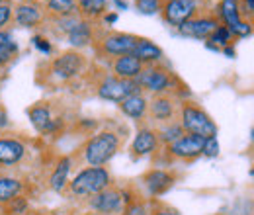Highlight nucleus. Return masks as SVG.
Segmentation results:
<instances>
[{
	"label": "nucleus",
	"instance_id": "obj_1",
	"mask_svg": "<svg viewBox=\"0 0 254 215\" xmlns=\"http://www.w3.org/2000/svg\"><path fill=\"white\" fill-rule=\"evenodd\" d=\"M92 59L86 57L82 51L68 49L61 51L59 55L47 59L37 67V82L43 86H82L86 88V72L92 67Z\"/></svg>",
	"mask_w": 254,
	"mask_h": 215
},
{
	"label": "nucleus",
	"instance_id": "obj_2",
	"mask_svg": "<svg viewBox=\"0 0 254 215\" xmlns=\"http://www.w3.org/2000/svg\"><path fill=\"white\" fill-rule=\"evenodd\" d=\"M126 143V129L102 127L94 131L72 154L74 164L82 166H106Z\"/></svg>",
	"mask_w": 254,
	"mask_h": 215
},
{
	"label": "nucleus",
	"instance_id": "obj_3",
	"mask_svg": "<svg viewBox=\"0 0 254 215\" xmlns=\"http://www.w3.org/2000/svg\"><path fill=\"white\" fill-rule=\"evenodd\" d=\"M141 92L147 96L153 94H172L178 100L191 98L188 84L166 65V63H155V65H145L141 74L135 78Z\"/></svg>",
	"mask_w": 254,
	"mask_h": 215
},
{
	"label": "nucleus",
	"instance_id": "obj_4",
	"mask_svg": "<svg viewBox=\"0 0 254 215\" xmlns=\"http://www.w3.org/2000/svg\"><path fill=\"white\" fill-rule=\"evenodd\" d=\"M114 184V176L106 166H82L66 184L63 196L84 206L92 196Z\"/></svg>",
	"mask_w": 254,
	"mask_h": 215
},
{
	"label": "nucleus",
	"instance_id": "obj_5",
	"mask_svg": "<svg viewBox=\"0 0 254 215\" xmlns=\"http://www.w3.org/2000/svg\"><path fill=\"white\" fill-rule=\"evenodd\" d=\"M141 35L127 33V31H116L108 28H100L96 33V39L92 43V53L96 57V63H108L122 55H133Z\"/></svg>",
	"mask_w": 254,
	"mask_h": 215
},
{
	"label": "nucleus",
	"instance_id": "obj_6",
	"mask_svg": "<svg viewBox=\"0 0 254 215\" xmlns=\"http://www.w3.org/2000/svg\"><path fill=\"white\" fill-rule=\"evenodd\" d=\"M178 122L182 125L184 133L197 135V137H201V139L217 137V123L211 120V116L205 112V108H203L201 104H197V102L191 100V98L180 100Z\"/></svg>",
	"mask_w": 254,
	"mask_h": 215
},
{
	"label": "nucleus",
	"instance_id": "obj_7",
	"mask_svg": "<svg viewBox=\"0 0 254 215\" xmlns=\"http://www.w3.org/2000/svg\"><path fill=\"white\" fill-rule=\"evenodd\" d=\"M211 8V0H164L159 14L168 28L178 30L188 20Z\"/></svg>",
	"mask_w": 254,
	"mask_h": 215
},
{
	"label": "nucleus",
	"instance_id": "obj_8",
	"mask_svg": "<svg viewBox=\"0 0 254 215\" xmlns=\"http://www.w3.org/2000/svg\"><path fill=\"white\" fill-rule=\"evenodd\" d=\"M28 120L43 137H57L66 129V118L55 112L51 102H35L28 108Z\"/></svg>",
	"mask_w": 254,
	"mask_h": 215
},
{
	"label": "nucleus",
	"instance_id": "obj_9",
	"mask_svg": "<svg viewBox=\"0 0 254 215\" xmlns=\"http://www.w3.org/2000/svg\"><path fill=\"white\" fill-rule=\"evenodd\" d=\"M203 141H205V139H201V137H197V135L184 133L178 141H174V143L162 147L157 156H160L168 166L174 164V162H193L195 158L201 156Z\"/></svg>",
	"mask_w": 254,
	"mask_h": 215
},
{
	"label": "nucleus",
	"instance_id": "obj_10",
	"mask_svg": "<svg viewBox=\"0 0 254 215\" xmlns=\"http://www.w3.org/2000/svg\"><path fill=\"white\" fill-rule=\"evenodd\" d=\"M180 178V172L176 168H149L147 172L141 174L139 178V188H141V194L145 198H151V200H159L160 196H164L172 186L178 182Z\"/></svg>",
	"mask_w": 254,
	"mask_h": 215
},
{
	"label": "nucleus",
	"instance_id": "obj_11",
	"mask_svg": "<svg viewBox=\"0 0 254 215\" xmlns=\"http://www.w3.org/2000/svg\"><path fill=\"white\" fill-rule=\"evenodd\" d=\"M30 154L28 139L18 133H0V170H14L22 162H26Z\"/></svg>",
	"mask_w": 254,
	"mask_h": 215
},
{
	"label": "nucleus",
	"instance_id": "obj_12",
	"mask_svg": "<svg viewBox=\"0 0 254 215\" xmlns=\"http://www.w3.org/2000/svg\"><path fill=\"white\" fill-rule=\"evenodd\" d=\"M180 114V100L172 94H153L149 96V110H147V123L159 127L164 123L178 122Z\"/></svg>",
	"mask_w": 254,
	"mask_h": 215
},
{
	"label": "nucleus",
	"instance_id": "obj_13",
	"mask_svg": "<svg viewBox=\"0 0 254 215\" xmlns=\"http://www.w3.org/2000/svg\"><path fill=\"white\" fill-rule=\"evenodd\" d=\"M124 206H126L124 188L118 186L116 182L110 186V188L102 190L100 194L92 196L84 204V208L96 215H120L122 210H124Z\"/></svg>",
	"mask_w": 254,
	"mask_h": 215
},
{
	"label": "nucleus",
	"instance_id": "obj_14",
	"mask_svg": "<svg viewBox=\"0 0 254 215\" xmlns=\"http://www.w3.org/2000/svg\"><path fill=\"white\" fill-rule=\"evenodd\" d=\"M221 26V20L217 18V14L211 10H205L201 14H197L195 18L188 20L186 24H182L178 28V33L182 37H190V39H199V41H207L211 37V33Z\"/></svg>",
	"mask_w": 254,
	"mask_h": 215
},
{
	"label": "nucleus",
	"instance_id": "obj_15",
	"mask_svg": "<svg viewBox=\"0 0 254 215\" xmlns=\"http://www.w3.org/2000/svg\"><path fill=\"white\" fill-rule=\"evenodd\" d=\"M160 141L157 135V129L149 123H143L137 127V133L133 137V143L129 147V156L133 160L145 158V156H157L160 153Z\"/></svg>",
	"mask_w": 254,
	"mask_h": 215
},
{
	"label": "nucleus",
	"instance_id": "obj_16",
	"mask_svg": "<svg viewBox=\"0 0 254 215\" xmlns=\"http://www.w3.org/2000/svg\"><path fill=\"white\" fill-rule=\"evenodd\" d=\"M47 22V14L41 4H30V2H20L16 0L14 4V18L12 24L24 30H43Z\"/></svg>",
	"mask_w": 254,
	"mask_h": 215
},
{
	"label": "nucleus",
	"instance_id": "obj_17",
	"mask_svg": "<svg viewBox=\"0 0 254 215\" xmlns=\"http://www.w3.org/2000/svg\"><path fill=\"white\" fill-rule=\"evenodd\" d=\"M30 182L14 170H0V208H6L20 196H30Z\"/></svg>",
	"mask_w": 254,
	"mask_h": 215
},
{
	"label": "nucleus",
	"instance_id": "obj_18",
	"mask_svg": "<svg viewBox=\"0 0 254 215\" xmlns=\"http://www.w3.org/2000/svg\"><path fill=\"white\" fill-rule=\"evenodd\" d=\"M74 168V158L72 154H61L55 158L53 166H51V172L47 176V186L51 192L55 194H63L66 190V184L70 180V172Z\"/></svg>",
	"mask_w": 254,
	"mask_h": 215
},
{
	"label": "nucleus",
	"instance_id": "obj_19",
	"mask_svg": "<svg viewBox=\"0 0 254 215\" xmlns=\"http://www.w3.org/2000/svg\"><path fill=\"white\" fill-rule=\"evenodd\" d=\"M102 28L100 22H86V20H78V24L72 28V31L64 37L66 43L76 49V51H82V49H88L92 47L96 39V33Z\"/></svg>",
	"mask_w": 254,
	"mask_h": 215
},
{
	"label": "nucleus",
	"instance_id": "obj_20",
	"mask_svg": "<svg viewBox=\"0 0 254 215\" xmlns=\"http://www.w3.org/2000/svg\"><path fill=\"white\" fill-rule=\"evenodd\" d=\"M120 112L126 116L127 120L135 122L137 125L147 123V110H149V96L145 92H137L127 96L126 100H122L118 104Z\"/></svg>",
	"mask_w": 254,
	"mask_h": 215
},
{
	"label": "nucleus",
	"instance_id": "obj_21",
	"mask_svg": "<svg viewBox=\"0 0 254 215\" xmlns=\"http://www.w3.org/2000/svg\"><path fill=\"white\" fill-rule=\"evenodd\" d=\"M104 65H106V69L112 74H116L120 78H127V80H135L141 74L143 67H145L143 63L139 61L137 57H133V55H122V57H116V59L104 63Z\"/></svg>",
	"mask_w": 254,
	"mask_h": 215
},
{
	"label": "nucleus",
	"instance_id": "obj_22",
	"mask_svg": "<svg viewBox=\"0 0 254 215\" xmlns=\"http://www.w3.org/2000/svg\"><path fill=\"white\" fill-rule=\"evenodd\" d=\"M20 57V43L12 35V31L0 30V71H6Z\"/></svg>",
	"mask_w": 254,
	"mask_h": 215
},
{
	"label": "nucleus",
	"instance_id": "obj_23",
	"mask_svg": "<svg viewBox=\"0 0 254 215\" xmlns=\"http://www.w3.org/2000/svg\"><path fill=\"white\" fill-rule=\"evenodd\" d=\"M110 8V0H76V14L80 20L100 22Z\"/></svg>",
	"mask_w": 254,
	"mask_h": 215
},
{
	"label": "nucleus",
	"instance_id": "obj_24",
	"mask_svg": "<svg viewBox=\"0 0 254 215\" xmlns=\"http://www.w3.org/2000/svg\"><path fill=\"white\" fill-rule=\"evenodd\" d=\"M133 57H137L143 65H155V63L164 61V51L155 41H151L147 37H141L135 51H133Z\"/></svg>",
	"mask_w": 254,
	"mask_h": 215
},
{
	"label": "nucleus",
	"instance_id": "obj_25",
	"mask_svg": "<svg viewBox=\"0 0 254 215\" xmlns=\"http://www.w3.org/2000/svg\"><path fill=\"white\" fill-rule=\"evenodd\" d=\"M47 18H66L76 16V2L72 0H47L43 4Z\"/></svg>",
	"mask_w": 254,
	"mask_h": 215
},
{
	"label": "nucleus",
	"instance_id": "obj_26",
	"mask_svg": "<svg viewBox=\"0 0 254 215\" xmlns=\"http://www.w3.org/2000/svg\"><path fill=\"white\" fill-rule=\"evenodd\" d=\"M120 215H151V198H145L139 190L131 200H127Z\"/></svg>",
	"mask_w": 254,
	"mask_h": 215
},
{
	"label": "nucleus",
	"instance_id": "obj_27",
	"mask_svg": "<svg viewBox=\"0 0 254 215\" xmlns=\"http://www.w3.org/2000/svg\"><path fill=\"white\" fill-rule=\"evenodd\" d=\"M155 129H157V135H159L160 147H166V145L178 141V139L184 135V129H182L180 122L164 123V125H159V127H155Z\"/></svg>",
	"mask_w": 254,
	"mask_h": 215
},
{
	"label": "nucleus",
	"instance_id": "obj_28",
	"mask_svg": "<svg viewBox=\"0 0 254 215\" xmlns=\"http://www.w3.org/2000/svg\"><path fill=\"white\" fill-rule=\"evenodd\" d=\"M164 0H133V6L143 16H155L159 14Z\"/></svg>",
	"mask_w": 254,
	"mask_h": 215
},
{
	"label": "nucleus",
	"instance_id": "obj_29",
	"mask_svg": "<svg viewBox=\"0 0 254 215\" xmlns=\"http://www.w3.org/2000/svg\"><path fill=\"white\" fill-rule=\"evenodd\" d=\"M8 215H28L30 212V196H20L14 202H10L6 208H2Z\"/></svg>",
	"mask_w": 254,
	"mask_h": 215
},
{
	"label": "nucleus",
	"instance_id": "obj_30",
	"mask_svg": "<svg viewBox=\"0 0 254 215\" xmlns=\"http://www.w3.org/2000/svg\"><path fill=\"white\" fill-rule=\"evenodd\" d=\"M32 45L39 51V53H43V55H53V43H51V39L47 37V35H43V33H35L32 37Z\"/></svg>",
	"mask_w": 254,
	"mask_h": 215
},
{
	"label": "nucleus",
	"instance_id": "obj_31",
	"mask_svg": "<svg viewBox=\"0 0 254 215\" xmlns=\"http://www.w3.org/2000/svg\"><path fill=\"white\" fill-rule=\"evenodd\" d=\"M151 215H182L180 210H176L170 204H164L160 200H151Z\"/></svg>",
	"mask_w": 254,
	"mask_h": 215
},
{
	"label": "nucleus",
	"instance_id": "obj_32",
	"mask_svg": "<svg viewBox=\"0 0 254 215\" xmlns=\"http://www.w3.org/2000/svg\"><path fill=\"white\" fill-rule=\"evenodd\" d=\"M14 18V2H4L0 4V30H8Z\"/></svg>",
	"mask_w": 254,
	"mask_h": 215
},
{
	"label": "nucleus",
	"instance_id": "obj_33",
	"mask_svg": "<svg viewBox=\"0 0 254 215\" xmlns=\"http://www.w3.org/2000/svg\"><path fill=\"white\" fill-rule=\"evenodd\" d=\"M219 154V141L217 137H207L203 141V151H201V156H207V158H215Z\"/></svg>",
	"mask_w": 254,
	"mask_h": 215
},
{
	"label": "nucleus",
	"instance_id": "obj_34",
	"mask_svg": "<svg viewBox=\"0 0 254 215\" xmlns=\"http://www.w3.org/2000/svg\"><path fill=\"white\" fill-rule=\"evenodd\" d=\"M76 127L80 129V131H86V133H94L98 131V127H100V123L92 120V118H84V120H76Z\"/></svg>",
	"mask_w": 254,
	"mask_h": 215
},
{
	"label": "nucleus",
	"instance_id": "obj_35",
	"mask_svg": "<svg viewBox=\"0 0 254 215\" xmlns=\"http://www.w3.org/2000/svg\"><path fill=\"white\" fill-rule=\"evenodd\" d=\"M10 127H12V122H10V118H8V112L4 110V106H2V102H0V133L8 131Z\"/></svg>",
	"mask_w": 254,
	"mask_h": 215
},
{
	"label": "nucleus",
	"instance_id": "obj_36",
	"mask_svg": "<svg viewBox=\"0 0 254 215\" xmlns=\"http://www.w3.org/2000/svg\"><path fill=\"white\" fill-rule=\"evenodd\" d=\"M118 22V12H106L104 14V18L100 20V24L106 28V26H112V24H116Z\"/></svg>",
	"mask_w": 254,
	"mask_h": 215
},
{
	"label": "nucleus",
	"instance_id": "obj_37",
	"mask_svg": "<svg viewBox=\"0 0 254 215\" xmlns=\"http://www.w3.org/2000/svg\"><path fill=\"white\" fill-rule=\"evenodd\" d=\"M241 4H243V8H245L247 12L254 14V0H241Z\"/></svg>",
	"mask_w": 254,
	"mask_h": 215
},
{
	"label": "nucleus",
	"instance_id": "obj_38",
	"mask_svg": "<svg viewBox=\"0 0 254 215\" xmlns=\"http://www.w3.org/2000/svg\"><path fill=\"white\" fill-rule=\"evenodd\" d=\"M114 6H116V8H120V10H126L127 2L126 0H114Z\"/></svg>",
	"mask_w": 254,
	"mask_h": 215
},
{
	"label": "nucleus",
	"instance_id": "obj_39",
	"mask_svg": "<svg viewBox=\"0 0 254 215\" xmlns=\"http://www.w3.org/2000/svg\"><path fill=\"white\" fill-rule=\"evenodd\" d=\"M20 2H30V4H41L43 6L47 0H20Z\"/></svg>",
	"mask_w": 254,
	"mask_h": 215
},
{
	"label": "nucleus",
	"instance_id": "obj_40",
	"mask_svg": "<svg viewBox=\"0 0 254 215\" xmlns=\"http://www.w3.org/2000/svg\"><path fill=\"white\" fill-rule=\"evenodd\" d=\"M37 215H61V214H37Z\"/></svg>",
	"mask_w": 254,
	"mask_h": 215
},
{
	"label": "nucleus",
	"instance_id": "obj_41",
	"mask_svg": "<svg viewBox=\"0 0 254 215\" xmlns=\"http://www.w3.org/2000/svg\"><path fill=\"white\" fill-rule=\"evenodd\" d=\"M80 215H96V214H92V212H86V214H80Z\"/></svg>",
	"mask_w": 254,
	"mask_h": 215
},
{
	"label": "nucleus",
	"instance_id": "obj_42",
	"mask_svg": "<svg viewBox=\"0 0 254 215\" xmlns=\"http://www.w3.org/2000/svg\"><path fill=\"white\" fill-rule=\"evenodd\" d=\"M4 2H12V0H0V4H4Z\"/></svg>",
	"mask_w": 254,
	"mask_h": 215
},
{
	"label": "nucleus",
	"instance_id": "obj_43",
	"mask_svg": "<svg viewBox=\"0 0 254 215\" xmlns=\"http://www.w3.org/2000/svg\"><path fill=\"white\" fill-rule=\"evenodd\" d=\"M253 139H254V129H253Z\"/></svg>",
	"mask_w": 254,
	"mask_h": 215
}]
</instances>
